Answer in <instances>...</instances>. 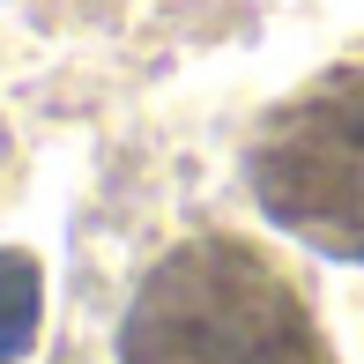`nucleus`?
Returning <instances> with one entry per match:
<instances>
[{
	"mask_svg": "<svg viewBox=\"0 0 364 364\" xmlns=\"http://www.w3.org/2000/svg\"><path fill=\"white\" fill-rule=\"evenodd\" d=\"M38 312H45V275L23 245H0V364H15L38 335Z\"/></svg>",
	"mask_w": 364,
	"mask_h": 364,
	"instance_id": "nucleus-3",
	"label": "nucleus"
},
{
	"mask_svg": "<svg viewBox=\"0 0 364 364\" xmlns=\"http://www.w3.org/2000/svg\"><path fill=\"white\" fill-rule=\"evenodd\" d=\"M119 364H320V327L260 245L201 230L127 297Z\"/></svg>",
	"mask_w": 364,
	"mask_h": 364,
	"instance_id": "nucleus-1",
	"label": "nucleus"
},
{
	"mask_svg": "<svg viewBox=\"0 0 364 364\" xmlns=\"http://www.w3.org/2000/svg\"><path fill=\"white\" fill-rule=\"evenodd\" d=\"M260 216L327 260H364V60L312 75L245 141Z\"/></svg>",
	"mask_w": 364,
	"mask_h": 364,
	"instance_id": "nucleus-2",
	"label": "nucleus"
}]
</instances>
